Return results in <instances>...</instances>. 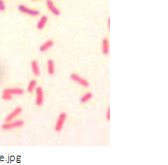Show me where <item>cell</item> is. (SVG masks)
<instances>
[{"mask_svg": "<svg viewBox=\"0 0 168 165\" xmlns=\"http://www.w3.org/2000/svg\"><path fill=\"white\" fill-rule=\"evenodd\" d=\"M4 67L2 65H0V81H1L3 79V77H4Z\"/></svg>", "mask_w": 168, "mask_h": 165, "instance_id": "obj_18", "label": "cell"}, {"mask_svg": "<svg viewBox=\"0 0 168 165\" xmlns=\"http://www.w3.org/2000/svg\"><path fill=\"white\" fill-rule=\"evenodd\" d=\"M37 87V82L36 80H31L29 82V84L28 85V92H33L35 90V88Z\"/></svg>", "mask_w": 168, "mask_h": 165, "instance_id": "obj_14", "label": "cell"}, {"mask_svg": "<svg viewBox=\"0 0 168 165\" xmlns=\"http://www.w3.org/2000/svg\"><path fill=\"white\" fill-rule=\"evenodd\" d=\"M12 94H9V92H7L6 90H3V92H2V98L4 101H10L12 98Z\"/></svg>", "mask_w": 168, "mask_h": 165, "instance_id": "obj_16", "label": "cell"}, {"mask_svg": "<svg viewBox=\"0 0 168 165\" xmlns=\"http://www.w3.org/2000/svg\"><path fill=\"white\" fill-rule=\"evenodd\" d=\"M24 121L23 120H14V121H8V122H5L2 124L1 128L4 130H9L12 129H18L24 126Z\"/></svg>", "mask_w": 168, "mask_h": 165, "instance_id": "obj_1", "label": "cell"}, {"mask_svg": "<svg viewBox=\"0 0 168 165\" xmlns=\"http://www.w3.org/2000/svg\"><path fill=\"white\" fill-rule=\"evenodd\" d=\"M70 79H72V81H74L75 82H77V84H79L80 85H82L84 87H88L89 85V82L88 80H85V78H83V77H81L80 75L76 74V73H72V75H70Z\"/></svg>", "mask_w": 168, "mask_h": 165, "instance_id": "obj_4", "label": "cell"}, {"mask_svg": "<svg viewBox=\"0 0 168 165\" xmlns=\"http://www.w3.org/2000/svg\"><path fill=\"white\" fill-rule=\"evenodd\" d=\"M31 69H32V72L35 76H39L41 74V69H40V66L39 63H38L36 60H33L31 62Z\"/></svg>", "mask_w": 168, "mask_h": 165, "instance_id": "obj_9", "label": "cell"}, {"mask_svg": "<svg viewBox=\"0 0 168 165\" xmlns=\"http://www.w3.org/2000/svg\"><path fill=\"white\" fill-rule=\"evenodd\" d=\"M22 111H23V109H22L21 107H16L14 110H12V112H10L7 115L6 118H5V121H6V122H8V121L14 120L16 117H18V115H20V114L22 113Z\"/></svg>", "mask_w": 168, "mask_h": 165, "instance_id": "obj_6", "label": "cell"}, {"mask_svg": "<svg viewBox=\"0 0 168 165\" xmlns=\"http://www.w3.org/2000/svg\"><path fill=\"white\" fill-rule=\"evenodd\" d=\"M5 90H6L7 92H9V94H12V96H14V95L18 96V95L24 94V90L22 88H6Z\"/></svg>", "mask_w": 168, "mask_h": 165, "instance_id": "obj_13", "label": "cell"}, {"mask_svg": "<svg viewBox=\"0 0 168 165\" xmlns=\"http://www.w3.org/2000/svg\"><path fill=\"white\" fill-rule=\"evenodd\" d=\"M31 1H36V0H31Z\"/></svg>", "mask_w": 168, "mask_h": 165, "instance_id": "obj_20", "label": "cell"}, {"mask_svg": "<svg viewBox=\"0 0 168 165\" xmlns=\"http://www.w3.org/2000/svg\"><path fill=\"white\" fill-rule=\"evenodd\" d=\"M91 98H92V94H91L90 92H88V93H85V95H83L82 98H81V102H82V103H86L88 101H89Z\"/></svg>", "mask_w": 168, "mask_h": 165, "instance_id": "obj_15", "label": "cell"}, {"mask_svg": "<svg viewBox=\"0 0 168 165\" xmlns=\"http://www.w3.org/2000/svg\"><path fill=\"white\" fill-rule=\"evenodd\" d=\"M36 104L38 106L42 105L43 101H44V93H43V90L41 87H36Z\"/></svg>", "mask_w": 168, "mask_h": 165, "instance_id": "obj_5", "label": "cell"}, {"mask_svg": "<svg viewBox=\"0 0 168 165\" xmlns=\"http://www.w3.org/2000/svg\"><path fill=\"white\" fill-rule=\"evenodd\" d=\"M106 119H107V120H110V108L107 109V112H106Z\"/></svg>", "mask_w": 168, "mask_h": 165, "instance_id": "obj_19", "label": "cell"}, {"mask_svg": "<svg viewBox=\"0 0 168 165\" xmlns=\"http://www.w3.org/2000/svg\"><path fill=\"white\" fill-rule=\"evenodd\" d=\"M47 22H48V17L46 15H42L40 18L39 22H38V24H37V28L40 29V30H42L45 27Z\"/></svg>", "mask_w": 168, "mask_h": 165, "instance_id": "obj_8", "label": "cell"}, {"mask_svg": "<svg viewBox=\"0 0 168 165\" xmlns=\"http://www.w3.org/2000/svg\"><path fill=\"white\" fill-rule=\"evenodd\" d=\"M47 71L50 75H53L56 71V66L55 62L53 60H48L47 61Z\"/></svg>", "mask_w": 168, "mask_h": 165, "instance_id": "obj_12", "label": "cell"}, {"mask_svg": "<svg viewBox=\"0 0 168 165\" xmlns=\"http://www.w3.org/2000/svg\"><path fill=\"white\" fill-rule=\"evenodd\" d=\"M109 41L107 40V38H104L102 40V42H101V51L104 54H107L109 53V49H110V46H109Z\"/></svg>", "mask_w": 168, "mask_h": 165, "instance_id": "obj_11", "label": "cell"}, {"mask_svg": "<svg viewBox=\"0 0 168 165\" xmlns=\"http://www.w3.org/2000/svg\"><path fill=\"white\" fill-rule=\"evenodd\" d=\"M18 9H19V12H21L22 13H25L26 15H29V16H31V17H37V16L40 15V12L38 9H30L28 7L25 6V5H19Z\"/></svg>", "mask_w": 168, "mask_h": 165, "instance_id": "obj_2", "label": "cell"}, {"mask_svg": "<svg viewBox=\"0 0 168 165\" xmlns=\"http://www.w3.org/2000/svg\"><path fill=\"white\" fill-rule=\"evenodd\" d=\"M5 9H6V4L4 0H0V12H4Z\"/></svg>", "mask_w": 168, "mask_h": 165, "instance_id": "obj_17", "label": "cell"}, {"mask_svg": "<svg viewBox=\"0 0 168 165\" xmlns=\"http://www.w3.org/2000/svg\"><path fill=\"white\" fill-rule=\"evenodd\" d=\"M46 6H47L48 9H49L54 15H56V16L60 15V10H59V9L54 4L52 0H46Z\"/></svg>", "mask_w": 168, "mask_h": 165, "instance_id": "obj_7", "label": "cell"}, {"mask_svg": "<svg viewBox=\"0 0 168 165\" xmlns=\"http://www.w3.org/2000/svg\"><path fill=\"white\" fill-rule=\"evenodd\" d=\"M66 119H67V114H65V113H61L60 114L58 115L57 120H56V126H55L56 131H60L63 129Z\"/></svg>", "mask_w": 168, "mask_h": 165, "instance_id": "obj_3", "label": "cell"}, {"mask_svg": "<svg viewBox=\"0 0 168 165\" xmlns=\"http://www.w3.org/2000/svg\"><path fill=\"white\" fill-rule=\"evenodd\" d=\"M53 45H54V41H51V40L47 41H45V42L43 43V44L40 47V51L42 52V53H43V52H46V51L49 50L50 48H52Z\"/></svg>", "mask_w": 168, "mask_h": 165, "instance_id": "obj_10", "label": "cell"}]
</instances>
